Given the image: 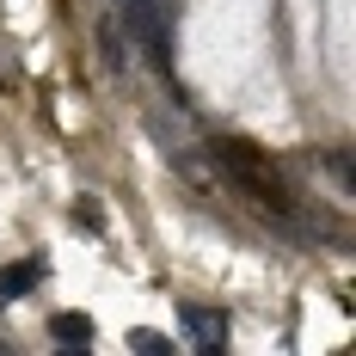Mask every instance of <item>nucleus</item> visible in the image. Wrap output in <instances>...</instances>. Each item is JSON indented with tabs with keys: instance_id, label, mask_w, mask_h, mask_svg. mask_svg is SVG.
<instances>
[{
	"instance_id": "39448f33",
	"label": "nucleus",
	"mask_w": 356,
	"mask_h": 356,
	"mask_svg": "<svg viewBox=\"0 0 356 356\" xmlns=\"http://www.w3.org/2000/svg\"><path fill=\"white\" fill-rule=\"evenodd\" d=\"M129 350L154 356V350H166V338H160V332H129Z\"/></svg>"
},
{
	"instance_id": "f03ea898",
	"label": "nucleus",
	"mask_w": 356,
	"mask_h": 356,
	"mask_svg": "<svg viewBox=\"0 0 356 356\" xmlns=\"http://www.w3.org/2000/svg\"><path fill=\"white\" fill-rule=\"evenodd\" d=\"M184 325H191V344H197V350H221V344H227V314H221V307H197V301H191V307H184Z\"/></svg>"
},
{
	"instance_id": "f257e3e1",
	"label": "nucleus",
	"mask_w": 356,
	"mask_h": 356,
	"mask_svg": "<svg viewBox=\"0 0 356 356\" xmlns=\"http://www.w3.org/2000/svg\"><path fill=\"white\" fill-rule=\"evenodd\" d=\"M215 154H221V160L234 166V178L246 184L252 197H264L270 209H283V215L295 209V203H289V191H283V184H277V172H270V166H264V160H258V154H252L246 142H221V147H215Z\"/></svg>"
},
{
	"instance_id": "20e7f679",
	"label": "nucleus",
	"mask_w": 356,
	"mask_h": 356,
	"mask_svg": "<svg viewBox=\"0 0 356 356\" xmlns=\"http://www.w3.org/2000/svg\"><path fill=\"white\" fill-rule=\"evenodd\" d=\"M49 338H56V344H74V350H86V344H92V320H86V314H56V320H49Z\"/></svg>"
},
{
	"instance_id": "7ed1b4c3",
	"label": "nucleus",
	"mask_w": 356,
	"mask_h": 356,
	"mask_svg": "<svg viewBox=\"0 0 356 356\" xmlns=\"http://www.w3.org/2000/svg\"><path fill=\"white\" fill-rule=\"evenodd\" d=\"M37 277H43V258H31V264H6V270H0V307H13L19 295H31Z\"/></svg>"
}]
</instances>
